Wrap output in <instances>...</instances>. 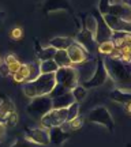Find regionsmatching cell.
<instances>
[{"label":"cell","mask_w":131,"mask_h":147,"mask_svg":"<svg viewBox=\"0 0 131 147\" xmlns=\"http://www.w3.org/2000/svg\"><path fill=\"white\" fill-rule=\"evenodd\" d=\"M41 49H42L41 44H40V42H38V41H37V40H36V53H38V52H40V51H41Z\"/></svg>","instance_id":"8d00e7d4"},{"label":"cell","mask_w":131,"mask_h":147,"mask_svg":"<svg viewBox=\"0 0 131 147\" xmlns=\"http://www.w3.org/2000/svg\"><path fill=\"white\" fill-rule=\"evenodd\" d=\"M0 75H1V76H4V78L11 75L10 68H8V65H7L4 61H1V63H0Z\"/></svg>","instance_id":"836d02e7"},{"label":"cell","mask_w":131,"mask_h":147,"mask_svg":"<svg viewBox=\"0 0 131 147\" xmlns=\"http://www.w3.org/2000/svg\"><path fill=\"white\" fill-rule=\"evenodd\" d=\"M108 79V74H107V69L104 67V63H102V57L98 55V57L96 59V68L94 72L92 75V78L89 80H86L83 83H81V86L83 89H94V87H100L107 82Z\"/></svg>","instance_id":"8992f818"},{"label":"cell","mask_w":131,"mask_h":147,"mask_svg":"<svg viewBox=\"0 0 131 147\" xmlns=\"http://www.w3.org/2000/svg\"><path fill=\"white\" fill-rule=\"evenodd\" d=\"M5 129H7V128L4 127V124H1V123H0V142H1V140L4 139V136H5Z\"/></svg>","instance_id":"d590c367"},{"label":"cell","mask_w":131,"mask_h":147,"mask_svg":"<svg viewBox=\"0 0 131 147\" xmlns=\"http://www.w3.org/2000/svg\"><path fill=\"white\" fill-rule=\"evenodd\" d=\"M71 95H73V98H74V101L77 102V104H79V102H82V101L88 97V90L86 89H83L81 84H78V86H75L71 91Z\"/></svg>","instance_id":"603a6c76"},{"label":"cell","mask_w":131,"mask_h":147,"mask_svg":"<svg viewBox=\"0 0 131 147\" xmlns=\"http://www.w3.org/2000/svg\"><path fill=\"white\" fill-rule=\"evenodd\" d=\"M74 41L83 48L85 51L88 52V55L98 53L97 52L98 45H97V42H96V40H94V34H93V33L88 32V30H85V29H81V32L75 36Z\"/></svg>","instance_id":"9c48e42d"},{"label":"cell","mask_w":131,"mask_h":147,"mask_svg":"<svg viewBox=\"0 0 131 147\" xmlns=\"http://www.w3.org/2000/svg\"><path fill=\"white\" fill-rule=\"evenodd\" d=\"M11 112H15V106H14V102L8 98H4V100L0 101V123L3 124L4 123V119L7 115H10Z\"/></svg>","instance_id":"ffe728a7"},{"label":"cell","mask_w":131,"mask_h":147,"mask_svg":"<svg viewBox=\"0 0 131 147\" xmlns=\"http://www.w3.org/2000/svg\"><path fill=\"white\" fill-rule=\"evenodd\" d=\"M109 98L115 102H119L121 105L124 104H130L131 102V94L130 91H126V90H120V89H115L109 93Z\"/></svg>","instance_id":"ac0fdd59"},{"label":"cell","mask_w":131,"mask_h":147,"mask_svg":"<svg viewBox=\"0 0 131 147\" xmlns=\"http://www.w3.org/2000/svg\"><path fill=\"white\" fill-rule=\"evenodd\" d=\"M27 72H29V76H27V82H33L34 79H37L41 74H40V67H38V63L37 61H32V63H27Z\"/></svg>","instance_id":"cb8c5ba5"},{"label":"cell","mask_w":131,"mask_h":147,"mask_svg":"<svg viewBox=\"0 0 131 147\" xmlns=\"http://www.w3.org/2000/svg\"><path fill=\"white\" fill-rule=\"evenodd\" d=\"M66 93H68V91L64 89V87H62L60 84H55V87L52 89V91L49 93V97H51V98H55V97L63 95V94H66Z\"/></svg>","instance_id":"1f68e13d"},{"label":"cell","mask_w":131,"mask_h":147,"mask_svg":"<svg viewBox=\"0 0 131 147\" xmlns=\"http://www.w3.org/2000/svg\"><path fill=\"white\" fill-rule=\"evenodd\" d=\"M82 18H83V19H82V29H85V30H88V32L94 34L96 19H94V16H93V14H86V15H83Z\"/></svg>","instance_id":"7402d4cb"},{"label":"cell","mask_w":131,"mask_h":147,"mask_svg":"<svg viewBox=\"0 0 131 147\" xmlns=\"http://www.w3.org/2000/svg\"><path fill=\"white\" fill-rule=\"evenodd\" d=\"M22 37H23V30H22L21 27H14L12 30H11V38L12 40H21Z\"/></svg>","instance_id":"d6a6232c"},{"label":"cell","mask_w":131,"mask_h":147,"mask_svg":"<svg viewBox=\"0 0 131 147\" xmlns=\"http://www.w3.org/2000/svg\"><path fill=\"white\" fill-rule=\"evenodd\" d=\"M48 136H49V143H52L55 146H60L68 139L70 134L64 132L60 127H53L51 129H48Z\"/></svg>","instance_id":"9a60e30c"},{"label":"cell","mask_w":131,"mask_h":147,"mask_svg":"<svg viewBox=\"0 0 131 147\" xmlns=\"http://www.w3.org/2000/svg\"><path fill=\"white\" fill-rule=\"evenodd\" d=\"M25 139L30 140V142L40 144V146H48L49 144V136H48V129L42 128V127H37V128H26L25 129Z\"/></svg>","instance_id":"8fae6325"},{"label":"cell","mask_w":131,"mask_h":147,"mask_svg":"<svg viewBox=\"0 0 131 147\" xmlns=\"http://www.w3.org/2000/svg\"><path fill=\"white\" fill-rule=\"evenodd\" d=\"M74 68L77 71V76H78V82L79 84L89 80L92 78V75L94 72L96 68V59H89L86 60L85 63L78 64V65H74Z\"/></svg>","instance_id":"7c38bea8"},{"label":"cell","mask_w":131,"mask_h":147,"mask_svg":"<svg viewBox=\"0 0 131 147\" xmlns=\"http://www.w3.org/2000/svg\"><path fill=\"white\" fill-rule=\"evenodd\" d=\"M124 110L126 113H130V104H124Z\"/></svg>","instance_id":"74e56055"},{"label":"cell","mask_w":131,"mask_h":147,"mask_svg":"<svg viewBox=\"0 0 131 147\" xmlns=\"http://www.w3.org/2000/svg\"><path fill=\"white\" fill-rule=\"evenodd\" d=\"M55 49L51 47H45L42 48L40 52L37 53V57L40 61H45V60H53V56H55Z\"/></svg>","instance_id":"484cf974"},{"label":"cell","mask_w":131,"mask_h":147,"mask_svg":"<svg viewBox=\"0 0 131 147\" xmlns=\"http://www.w3.org/2000/svg\"><path fill=\"white\" fill-rule=\"evenodd\" d=\"M27 76H29V72H27L26 64H22L21 67H19V69L14 74V80L18 82V83H26Z\"/></svg>","instance_id":"d4e9b609"},{"label":"cell","mask_w":131,"mask_h":147,"mask_svg":"<svg viewBox=\"0 0 131 147\" xmlns=\"http://www.w3.org/2000/svg\"><path fill=\"white\" fill-rule=\"evenodd\" d=\"M49 110H52V100H51L49 95L36 97L26 106L27 115L32 119H36V120H40L41 117H44Z\"/></svg>","instance_id":"3957f363"},{"label":"cell","mask_w":131,"mask_h":147,"mask_svg":"<svg viewBox=\"0 0 131 147\" xmlns=\"http://www.w3.org/2000/svg\"><path fill=\"white\" fill-rule=\"evenodd\" d=\"M53 75H55V82H56V84H60V86L64 87L67 91H71L75 86L79 84L78 76H77V71H75L74 67L59 68Z\"/></svg>","instance_id":"5b68a950"},{"label":"cell","mask_w":131,"mask_h":147,"mask_svg":"<svg viewBox=\"0 0 131 147\" xmlns=\"http://www.w3.org/2000/svg\"><path fill=\"white\" fill-rule=\"evenodd\" d=\"M104 22L105 25L111 29V32H123V33H131V22L123 21L120 18H116L112 15H104Z\"/></svg>","instance_id":"5bb4252c"},{"label":"cell","mask_w":131,"mask_h":147,"mask_svg":"<svg viewBox=\"0 0 131 147\" xmlns=\"http://www.w3.org/2000/svg\"><path fill=\"white\" fill-rule=\"evenodd\" d=\"M74 42H75L74 38H70V37H55L48 42V47L53 48L55 51H67Z\"/></svg>","instance_id":"2e32d148"},{"label":"cell","mask_w":131,"mask_h":147,"mask_svg":"<svg viewBox=\"0 0 131 147\" xmlns=\"http://www.w3.org/2000/svg\"><path fill=\"white\" fill-rule=\"evenodd\" d=\"M55 75L53 74H41L37 79L33 82H26L22 86L23 94L29 97V98H36V97H42V95H49L55 87Z\"/></svg>","instance_id":"7a4b0ae2"},{"label":"cell","mask_w":131,"mask_h":147,"mask_svg":"<svg viewBox=\"0 0 131 147\" xmlns=\"http://www.w3.org/2000/svg\"><path fill=\"white\" fill-rule=\"evenodd\" d=\"M66 52H67L68 59H70V61H71V64H73V67L74 65H78V64L85 63L86 60H89V55H88V52H86L81 45H78L77 42H74L73 45L68 48Z\"/></svg>","instance_id":"4fadbf2b"},{"label":"cell","mask_w":131,"mask_h":147,"mask_svg":"<svg viewBox=\"0 0 131 147\" xmlns=\"http://www.w3.org/2000/svg\"><path fill=\"white\" fill-rule=\"evenodd\" d=\"M40 67V74H55L59 69V67L56 65V63L53 60H45V61H40L38 63Z\"/></svg>","instance_id":"44dd1931"},{"label":"cell","mask_w":131,"mask_h":147,"mask_svg":"<svg viewBox=\"0 0 131 147\" xmlns=\"http://www.w3.org/2000/svg\"><path fill=\"white\" fill-rule=\"evenodd\" d=\"M88 121L94 123V124H100V125H104L111 132H113V129H115V123H113V119L111 116L109 110L102 105L96 106V108H93L90 110L88 113Z\"/></svg>","instance_id":"277c9868"},{"label":"cell","mask_w":131,"mask_h":147,"mask_svg":"<svg viewBox=\"0 0 131 147\" xmlns=\"http://www.w3.org/2000/svg\"><path fill=\"white\" fill-rule=\"evenodd\" d=\"M102 63L107 69V74L115 86L120 90L128 91L131 86V68L130 63H124L123 60L112 59L108 56L102 57Z\"/></svg>","instance_id":"6da1fadb"},{"label":"cell","mask_w":131,"mask_h":147,"mask_svg":"<svg viewBox=\"0 0 131 147\" xmlns=\"http://www.w3.org/2000/svg\"><path fill=\"white\" fill-rule=\"evenodd\" d=\"M10 147H42V146L30 142V140H27V139H25V138H18V139L15 140V143Z\"/></svg>","instance_id":"f546056e"},{"label":"cell","mask_w":131,"mask_h":147,"mask_svg":"<svg viewBox=\"0 0 131 147\" xmlns=\"http://www.w3.org/2000/svg\"><path fill=\"white\" fill-rule=\"evenodd\" d=\"M16 123H18V115H16V112H11L10 115H7L5 116V119H4V127L7 128H12V127H15L16 125Z\"/></svg>","instance_id":"f1b7e54d"},{"label":"cell","mask_w":131,"mask_h":147,"mask_svg":"<svg viewBox=\"0 0 131 147\" xmlns=\"http://www.w3.org/2000/svg\"><path fill=\"white\" fill-rule=\"evenodd\" d=\"M113 44L111 41H107V42H102V44H100L98 45V49H97V52L100 55H105V56H109V53L113 51Z\"/></svg>","instance_id":"83f0119b"},{"label":"cell","mask_w":131,"mask_h":147,"mask_svg":"<svg viewBox=\"0 0 131 147\" xmlns=\"http://www.w3.org/2000/svg\"><path fill=\"white\" fill-rule=\"evenodd\" d=\"M67 120V108L66 109H52L47 115L40 119L41 127L45 129H51L53 127H60Z\"/></svg>","instance_id":"52a82bcc"},{"label":"cell","mask_w":131,"mask_h":147,"mask_svg":"<svg viewBox=\"0 0 131 147\" xmlns=\"http://www.w3.org/2000/svg\"><path fill=\"white\" fill-rule=\"evenodd\" d=\"M51 100H52V109H66V108H68L71 104L75 102L70 91L66 93V94H63V95H59V97H55V98H51Z\"/></svg>","instance_id":"e0dca14e"},{"label":"cell","mask_w":131,"mask_h":147,"mask_svg":"<svg viewBox=\"0 0 131 147\" xmlns=\"http://www.w3.org/2000/svg\"><path fill=\"white\" fill-rule=\"evenodd\" d=\"M18 61V59H16L15 55H12V53H10V55H7L4 59V63L7 64V65H11V64H14Z\"/></svg>","instance_id":"e575fe53"},{"label":"cell","mask_w":131,"mask_h":147,"mask_svg":"<svg viewBox=\"0 0 131 147\" xmlns=\"http://www.w3.org/2000/svg\"><path fill=\"white\" fill-rule=\"evenodd\" d=\"M93 16L96 19V32H94V40L97 42V45L102 44V42H107V41H111V36H112V32L111 29L104 22V18L102 15L100 14L97 10H94L93 12Z\"/></svg>","instance_id":"ba28073f"},{"label":"cell","mask_w":131,"mask_h":147,"mask_svg":"<svg viewBox=\"0 0 131 147\" xmlns=\"http://www.w3.org/2000/svg\"><path fill=\"white\" fill-rule=\"evenodd\" d=\"M116 18H120L123 21L131 22V5L126 1H109L108 14Z\"/></svg>","instance_id":"30bf717a"},{"label":"cell","mask_w":131,"mask_h":147,"mask_svg":"<svg viewBox=\"0 0 131 147\" xmlns=\"http://www.w3.org/2000/svg\"><path fill=\"white\" fill-rule=\"evenodd\" d=\"M3 15H4V14H3V11H0V23H1V18H3Z\"/></svg>","instance_id":"f35d334b"},{"label":"cell","mask_w":131,"mask_h":147,"mask_svg":"<svg viewBox=\"0 0 131 147\" xmlns=\"http://www.w3.org/2000/svg\"><path fill=\"white\" fill-rule=\"evenodd\" d=\"M47 10L48 11H53V10H58V8H68V10H71L70 8V5L67 4V3H64V1H49L47 5Z\"/></svg>","instance_id":"4dcf8cb0"},{"label":"cell","mask_w":131,"mask_h":147,"mask_svg":"<svg viewBox=\"0 0 131 147\" xmlns=\"http://www.w3.org/2000/svg\"><path fill=\"white\" fill-rule=\"evenodd\" d=\"M79 116V104L74 102L67 108V120L66 121H71L74 119H77Z\"/></svg>","instance_id":"4316f807"},{"label":"cell","mask_w":131,"mask_h":147,"mask_svg":"<svg viewBox=\"0 0 131 147\" xmlns=\"http://www.w3.org/2000/svg\"><path fill=\"white\" fill-rule=\"evenodd\" d=\"M53 61L56 63L59 68H68V67H73V64L68 59V55L66 51H56L55 56H53Z\"/></svg>","instance_id":"d6986e66"}]
</instances>
